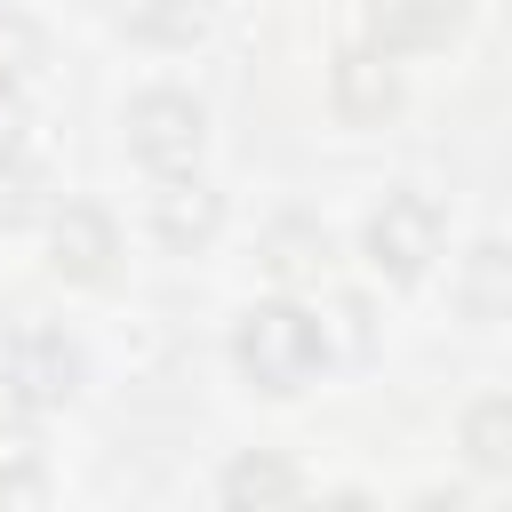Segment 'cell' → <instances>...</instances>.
I'll use <instances>...</instances> for the list:
<instances>
[{
  "mask_svg": "<svg viewBox=\"0 0 512 512\" xmlns=\"http://www.w3.org/2000/svg\"><path fill=\"white\" fill-rule=\"evenodd\" d=\"M80 376H88V360H80V344L64 336V328H16L8 336V352H0V384H8V400L24 408V416H40V408H64L72 392H80Z\"/></svg>",
  "mask_w": 512,
  "mask_h": 512,
  "instance_id": "3",
  "label": "cell"
},
{
  "mask_svg": "<svg viewBox=\"0 0 512 512\" xmlns=\"http://www.w3.org/2000/svg\"><path fill=\"white\" fill-rule=\"evenodd\" d=\"M40 200H48V176H40L32 160H0V240L24 232V224L40 216Z\"/></svg>",
  "mask_w": 512,
  "mask_h": 512,
  "instance_id": "16",
  "label": "cell"
},
{
  "mask_svg": "<svg viewBox=\"0 0 512 512\" xmlns=\"http://www.w3.org/2000/svg\"><path fill=\"white\" fill-rule=\"evenodd\" d=\"M328 224L320 216H272L264 224V240H256V264L280 280V288H304V280H320L328 272Z\"/></svg>",
  "mask_w": 512,
  "mask_h": 512,
  "instance_id": "9",
  "label": "cell"
},
{
  "mask_svg": "<svg viewBox=\"0 0 512 512\" xmlns=\"http://www.w3.org/2000/svg\"><path fill=\"white\" fill-rule=\"evenodd\" d=\"M200 144H208V112H200L184 88H144V96L128 104V152H136L152 176H192Z\"/></svg>",
  "mask_w": 512,
  "mask_h": 512,
  "instance_id": "4",
  "label": "cell"
},
{
  "mask_svg": "<svg viewBox=\"0 0 512 512\" xmlns=\"http://www.w3.org/2000/svg\"><path fill=\"white\" fill-rule=\"evenodd\" d=\"M440 208L424 200V192H384L376 208H368V224H360V248H368V264L384 272V280H424L432 272V256H440Z\"/></svg>",
  "mask_w": 512,
  "mask_h": 512,
  "instance_id": "2",
  "label": "cell"
},
{
  "mask_svg": "<svg viewBox=\"0 0 512 512\" xmlns=\"http://www.w3.org/2000/svg\"><path fill=\"white\" fill-rule=\"evenodd\" d=\"M48 496V456L24 424H0V504H40Z\"/></svg>",
  "mask_w": 512,
  "mask_h": 512,
  "instance_id": "14",
  "label": "cell"
},
{
  "mask_svg": "<svg viewBox=\"0 0 512 512\" xmlns=\"http://www.w3.org/2000/svg\"><path fill=\"white\" fill-rule=\"evenodd\" d=\"M40 64H48V32H40L24 8H0V80H8V88H24Z\"/></svg>",
  "mask_w": 512,
  "mask_h": 512,
  "instance_id": "15",
  "label": "cell"
},
{
  "mask_svg": "<svg viewBox=\"0 0 512 512\" xmlns=\"http://www.w3.org/2000/svg\"><path fill=\"white\" fill-rule=\"evenodd\" d=\"M456 440H464V456H472L480 472H504V480H512V400H472Z\"/></svg>",
  "mask_w": 512,
  "mask_h": 512,
  "instance_id": "13",
  "label": "cell"
},
{
  "mask_svg": "<svg viewBox=\"0 0 512 512\" xmlns=\"http://www.w3.org/2000/svg\"><path fill=\"white\" fill-rule=\"evenodd\" d=\"M368 32L384 56H424L464 32V0H368Z\"/></svg>",
  "mask_w": 512,
  "mask_h": 512,
  "instance_id": "7",
  "label": "cell"
},
{
  "mask_svg": "<svg viewBox=\"0 0 512 512\" xmlns=\"http://www.w3.org/2000/svg\"><path fill=\"white\" fill-rule=\"evenodd\" d=\"M24 152V96L0 80V160H16Z\"/></svg>",
  "mask_w": 512,
  "mask_h": 512,
  "instance_id": "18",
  "label": "cell"
},
{
  "mask_svg": "<svg viewBox=\"0 0 512 512\" xmlns=\"http://www.w3.org/2000/svg\"><path fill=\"white\" fill-rule=\"evenodd\" d=\"M320 336H328L336 360H368V344H376V312H368V296H336L328 320H320Z\"/></svg>",
  "mask_w": 512,
  "mask_h": 512,
  "instance_id": "17",
  "label": "cell"
},
{
  "mask_svg": "<svg viewBox=\"0 0 512 512\" xmlns=\"http://www.w3.org/2000/svg\"><path fill=\"white\" fill-rule=\"evenodd\" d=\"M112 264H120V224L96 200H64L48 216V272L96 288V280H112Z\"/></svg>",
  "mask_w": 512,
  "mask_h": 512,
  "instance_id": "5",
  "label": "cell"
},
{
  "mask_svg": "<svg viewBox=\"0 0 512 512\" xmlns=\"http://www.w3.org/2000/svg\"><path fill=\"white\" fill-rule=\"evenodd\" d=\"M304 496V472L272 448H248L224 464V504H296Z\"/></svg>",
  "mask_w": 512,
  "mask_h": 512,
  "instance_id": "11",
  "label": "cell"
},
{
  "mask_svg": "<svg viewBox=\"0 0 512 512\" xmlns=\"http://www.w3.org/2000/svg\"><path fill=\"white\" fill-rule=\"evenodd\" d=\"M112 16H120V32L144 40V48H184V40L208 24L200 0H112Z\"/></svg>",
  "mask_w": 512,
  "mask_h": 512,
  "instance_id": "12",
  "label": "cell"
},
{
  "mask_svg": "<svg viewBox=\"0 0 512 512\" xmlns=\"http://www.w3.org/2000/svg\"><path fill=\"white\" fill-rule=\"evenodd\" d=\"M320 360H328V336H320V320H312L304 304H256V312H240V328H232V368H240L256 392H272V400L304 392Z\"/></svg>",
  "mask_w": 512,
  "mask_h": 512,
  "instance_id": "1",
  "label": "cell"
},
{
  "mask_svg": "<svg viewBox=\"0 0 512 512\" xmlns=\"http://www.w3.org/2000/svg\"><path fill=\"white\" fill-rule=\"evenodd\" d=\"M456 304H464V320H512V248L504 240H480L456 264Z\"/></svg>",
  "mask_w": 512,
  "mask_h": 512,
  "instance_id": "10",
  "label": "cell"
},
{
  "mask_svg": "<svg viewBox=\"0 0 512 512\" xmlns=\"http://www.w3.org/2000/svg\"><path fill=\"white\" fill-rule=\"evenodd\" d=\"M328 104H336L344 128H384V120L400 112V72H392V56H384V48H344L336 72H328Z\"/></svg>",
  "mask_w": 512,
  "mask_h": 512,
  "instance_id": "6",
  "label": "cell"
},
{
  "mask_svg": "<svg viewBox=\"0 0 512 512\" xmlns=\"http://www.w3.org/2000/svg\"><path fill=\"white\" fill-rule=\"evenodd\" d=\"M216 224H224V200H216L200 176H160V192H152V240H160L168 256L208 248Z\"/></svg>",
  "mask_w": 512,
  "mask_h": 512,
  "instance_id": "8",
  "label": "cell"
}]
</instances>
